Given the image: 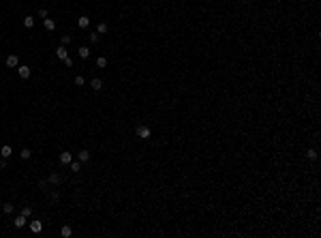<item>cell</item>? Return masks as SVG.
<instances>
[{"mask_svg": "<svg viewBox=\"0 0 321 238\" xmlns=\"http://www.w3.org/2000/svg\"><path fill=\"white\" fill-rule=\"evenodd\" d=\"M150 135H152L150 127H137V137H139V140H148Z\"/></svg>", "mask_w": 321, "mask_h": 238, "instance_id": "cell-1", "label": "cell"}, {"mask_svg": "<svg viewBox=\"0 0 321 238\" xmlns=\"http://www.w3.org/2000/svg\"><path fill=\"white\" fill-rule=\"evenodd\" d=\"M28 225H30L32 234H41V232H43V223H41V221H37V219H32V221H30Z\"/></svg>", "mask_w": 321, "mask_h": 238, "instance_id": "cell-2", "label": "cell"}, {"mask_svg": "<svg viewBox=\"0 0 321 238\" xmlns=\"http://www.w3.org/2000/svg\"><path fill=\"white\" fill-rule=\"evenodd\" d=\"M17 73H19V77H22V80H28V77H30V67L22 64V67H17Z\"/></svg>", "mask_w": 321, "mask_h": 238, "instance_id": "cell-3", "label": "cell"}, {"mask_svg": "<svg viewBox=\"0 0 321 238\" xmlns=\"http://www.w3.org/2000/svg\"><path fill=\"white\" fill-rule=\"evenodd\" d=\"M6 67H11V69H15V67H19V58H17L15 54H11V56L6 58Z\"/></svg>", "mask_w": 321, "mask_h": 238, "instance_id": "cell-4", "label": "cell"}, {"mask_svg": "<svg viewBox=\"0 0 321 238\" xmlns=\"http://www.w3.org/2000/svg\"><path fill=\"white\" fill-rule=\"evenodd\" d=\"M71 161H73V154L71 152H60V163L62 165H69Z\"/></svg>", "mask_w": 321, "mask_h": 238, "instance_id": "cell-5", "label": "cell"}, {"mask_svg": "<svg viewBox=\"0 0 321 238\" xmlns=\"http://www.w3.org/2000/svg\"><path fill=\"white\" fill-rule=\"evenodd\" d=\"M56 56H58L60 60H64V58L69 56V49H66V45H60V47L56 49Z\"/></svg>", "mask_w": 321, "mask_h": 238, "instance_id": "cell-6", "label": "cell"}, {"mask_svg": "<svg viewBox=\"0 0 321 238\" xmlns=\"http://www.w3.org/2000/svg\"><path fill=\"white\" fill-rule=\"evenodd\" d=\"M60 180H62V178H60V174H56V172H51V174H49V178H47V183H49V185H60Z\"/></svg>", "mask_w": 321, "mask_h": 238, "instance_id": "cell-7", "label": "cell"}, {"mask_svg": "<svg viewBox=\"0 0 321 238\" xmlns=\"http://www.w3.org/2000/svg\"><path fill=\"white\" fill-rule=\"evenodd\" d=\"M90 88L92 90H101V88H103V82H101L98 77H94V80L90 82Z\"/></svg>", "mask_w": 321, "mask_h": 238, "instance_id": "cell-8", "label": "cell"}, {"mask_svg": "<svg viewBox=\"0 0 321 238\" xmlns=\"http://www.w3.org/2000/svg\"><path fill=\"white\" fill-rule=\"evenodd\" d=\"M77 54H79V58H84V60H86V58H90V49L86 47V45H84V47H79V49H77Z\"/></svg>", "mask_w": 321, "mask_h": 238, "instance_id": "cell-9", "label": "cell"}, {"mask_svg": "<svg viewBox=\"0 0 321 238\" xmlns=\"http://www.w3.org/2000/svg\"><path fill=\"white\" fill-rule=\"evenodd\" d=\"M43 26H45V30H54V28H56V22L49 19V17H45V19H43Z\"/></svg>", "mask_w": 321, "mask_h": 238, "instance_id": "cell-10", "label": "cell"}, {"mask_svg": "<svg viewBox=\"0 0 321 238\" xmlns=\"http://www.w3.org/2000/svg\"><path fill=\"white\" fill-rule=\"evenodd\" d=\"M77 26H79V28H88V26H90V17H79V19H77Z\"/></svg>", "mask_w": 321, "mask_h": 238, "instance_id": "cell-11", "label": "cell"}, {"mask_svg": "<svg viewBox=\"0 0 321 238\" xmlns=\"http://www.w3.org/2000/svg\"><path fill=\"white\" fill-rule=\"evenodd\" d=\"M77 159H79L82 163H86V161L90 159V152H88V150H82V152H77Z\"/></svg>", "mask_w": 321, "mask_h": 238, "instance_id": "cell-12", "label": "cell"}, {"mask_svg": "<svg viewBox=\"0 0 321 238\" xmlns=\"http://www.w3.org/2000/svg\"><path fill=\"white\" fill-rule=\"evenodd\" d=\"M11 152H13V150H11V146H2V150H0L2 159H9V157H11Z\"/></svg>", "mask_w": 321, "mask_h": 238, "instance_id": "cell-13", "label": "cell"}, {"mask_svg": "<svg viewBox=\"0 0 321 238\" xmlns=\"http://www.w3.org/2000/svg\"><path fill=\"white\" fill-rule=\"evenodd\" d=\"M60 234L64 238H69L71 234H73V230H71V225H62V230H60Z\"/></svg>", "mask_w": 321, "mask_h": 238, "instance_id": "cell-14", "label": "cell"}, {"mask_svg": "<svg viewBox=\"0 0 321 238\" xmlns=\"http://www.w3.org/2000/svg\"><path fill=\"white\" fill-rule=\"evenodd\" d=\"M24 26H26V28H32V26H34V17L26 15V17H24Z\"/></svg>", "mask_w": 321, "mask_h": 238, "instance_id": "cell-15", "label": "cell"}, {"mask_svg": "<svg viewBox=\"0 0 321 238\" xmlns=\"http://www.w3.org/2000/svg\"><path fill=\"white\" fill-rule=\"evenodd\" d=\"M24 225H26V217H24V215H19V217L15 219V228H24Z\"/></svg>", "mask_w": 321, "mask_h": 238, "instance_id": "cell-16", "label": "cell"}, {"mask_svg": "<svg viewBox=\"0 0 321 238\" xmlns=\"http://www.w3.org/2000/svg\"><path fill=\"white\" fill-rule=\"evenodd\" d=\"M96 32H98V35H105V32H107V24H105V22H101V24L96 26Z\"/></svg>", "mask_w": 321, "mask_h": 238, "instance_id": "cell-17", "label": "cell"}, {"mask_svg": "<svg viewBox=\"0 0 321 238\" xmlns=\"http://www.w3.org/2000/svg\"><path fill=\"white\" fill-rule=\"evenodd\" d=\"M96 67H101V69H103V67H107V58H105V56L96 58Z\"/></svg>", "mask_w": 321, "mask_h": 238, "instance_id": "cell-18", "label": "cell"}, {"mask_svg": "<svg viewBox=\"0 0 321 238\" xmlns=\"http://www.w3.org/2000/svg\"><path fill=\"white\" fill-rule=\"evenodd\" d=\"M19 157H22V159H30V157H32V152H30L28 148H24V150L19 152Z\"/></svg>", "mask_w": 321, "mask_h": 238, "instance_id": "cell-19", "label": "cell"}, {"mask_svg": "<svg viewBox=\"0 0 321 238\" xmlns=\"http://www.w3.org/2000/svg\"><path fill=\"white\" fill-rule=\"evenodd\" d=\"M306 157H308L311 161H315V159H317V150H315V148H311V150L306 152Z\"/></svg>", "mask_w": 321, "mask_h": 238, "instance_id": "cell-20", "label": "cell"}, {"mask_svg": "<svg viewBox=\"0 0 321 238\" xmlns=\"http://www.w3.org/2000/svg\"><path fill=\"white\" fill-rule=\"evenodd\" d=\"M71 170H73V172H79V170H82V161H77V163L71 161Z\"/></svg>", "mask_w": 321, "mask_h": 238, "instance_id": "cell-21", "label": "cell"}, {"mask_svg": "<svg viewBox=\"0 0 321 238\" xmlns=\"http://www.w3.org/2000/svg\"><path fill=\"white\" fill-rule=\"evenodd\" d=\"M22 215H24V217H30V215H32V208H30V206H24V208H22Z\"/></svg>", "mask_w": 321, "mask_h": 238, "instance_id": "cell-22", "label": "cell"}, {"mask_svg": "<svg viewBox=\"0 0 321 238\" xmlns=\"http://www.w3.org/2000/svg\"><path fill=\"white\" fill-rule=\"evenodd\" d=\"M84 84H86V80H84L82 75H77V77H75V86H84Z\"/></svg>", "mask_w": 321, "mask_h": 238, "instance_id": "cell-23", "label": "cell"}, {"mask_svg": "<svg viewBox=\"0 0 321 238\" xmlns=\"http://www.w3.org/2000/svg\"><path fill=\"white\" fill-rule=\"evenodd\" d=\"M60 43H62V45H69V43H71V37H69V35H64V37L60 39Z\"/></svg>", "mask_w": 321, "mask_h": 238, "instance_id": "cell-24", "label": "cell"}, {"mask_svg": "<svg viewBox=\"0 0 321 238\" xmlns=\"http://www.w3.org/2000/svg\"><path fill=\"white\" fill-rule=\"evenodd\" d=\"M2 210H4L6 215H9V212H13V204H4V206H2Z\"/></svg>", "mask_w": 321, "mask_h": 238, "instance_id": "cell-25", "label": "cell"}, {"mask_svg": "<svg viewBox=\"0 0 321 238\" xmlns=\"http://www.w3.org/2000/svg\"><path fill=\"white\" fill-rule=\"evenodd\" d=\"M62 62H64V64H66V67H73V58H71V56H66V58H64V60H62Z\"/></svg>", "mask_w": 321, "mask_h": 238, "instance_id": "cell-26", "label": "cell"}, {"mask_svg": "<svg viewBox=\"0 0 321 238\" xmlns=\"http://www.w3.org/2000/svg\"><path fill=\"white\" fill-rule=\"evenodd\" d=\"M90 41H92V43H96V41H98V32H92V35H90Z\"/></svg>", "mask_w": 321, "mask_h": 238, "instance_id": "cell-27", "label": "cell"}, {"mask_svg": "<svg viewBox=\"0 0 321 238\" xmlns=\"http://www.w3.org/2000/svg\"><path fill=\"white\" fill-rule=\"evenodd\" d=\"M39 17H43V19H45V17H47V9H41V11H39Z\"/></svg>", "mask_w": 321, "mask_h": 238, "instance_id": "cell-28", "label": "cell"}]
</instances>
